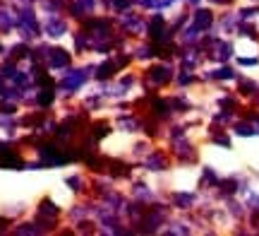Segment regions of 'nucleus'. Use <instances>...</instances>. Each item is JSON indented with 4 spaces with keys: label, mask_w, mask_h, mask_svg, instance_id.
<instances>
[{
    "label": "nucleus",
    "mask_w": 259,
    "mask_h": 236,
    "mask_svg": "<svg viewBox=\"0 0 259 236\" xmlns=\"http://www.w3.org/2000/svg\"><path fill=\"white\" fill-rule=\"evenodd\" d=\"M209 24H211V15H209V12H197V17H194V27L206 29Z\"/></svg>",
    "instance_id": "obj_1"
}]
</instances>
